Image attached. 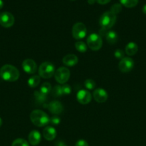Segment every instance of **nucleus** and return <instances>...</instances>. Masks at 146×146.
<instances>
[{"label": "nucleus", "instance_id": "1", "mask_svg": "<svg viewBox=\"0 0 146 146\" xmlns=\"http://www.w3.org/2000/svg\"><path fill=\"white\" fill-rule=\"evenodd\" d=\"M0 76L4 81L13 82L18 80L19 71L14 66L7 64L3 66L0 69Z\"/></svg>", "mask_w": 146, "mask_h": 146}, {"label": "nucleus", "instance_id": "2", "mask_svg": "<svg viewBox=\"0 0 146 146\" xmlns=\"http://www.w3.org/2000/svg\"><path fill=\"white\" fill-rule=\"evenodd\" d=\"M30 120L36 126L43 127L50 123V117L41 110H34L30 114Z\"/></svg>", "mask_w": 146, "mask_h": 146}, {"label": "nucleus", "instance_id": "3", "mask_svg": "<svg viewBox=\"0 0 146 146\" xmlns=\"http://www.w3.org/2000/svg\"><path fill=\"white\" fill-rule=\"evenodd\" d=\"M117 17L111 11L103 13L100 18V24L103 29H109L115 24Z\"/></svg>", "mask_w": 146, "mask_h": 146}, {"label": "nucleus", "instance_id": "4", "mask_svg": "<svg viewBox=\"0 0 146 146\" xmlns=\"http://www.w3.org/2000/svg\"><path fill=\"white\" fill-rule=\"evenodd\" d=\"M55 68L53 64L49 61L43 62L39 68V75L43 78H50L54 75Z\"/></svg>", "mask_w": 146, "mask_h": 146}, {"label": "nucleus", "instance_id": "5", "mask_svg": "<svg viewBox=\"0 0 146 146\" xmlns=\"http://www.w3.org/2000/svg\"><path fill=\"white\" fill-rule=\"evenodd\" d=\"M87 44L89 48L92 51H98L102 46V39L99 34L92 33L88 36Z\"/></svg>", "mask_w": 146, "mask_h": 146}, {"label": "nucleus", "instance_id": "6", "mask_svg": "<svg viewBox=\"0 0 146 146\" xmlns=\"http://www.w3.org/2000/svg\"><path fill=\"white\" fill-rule=\"evenodd\" d=\"M70 76V71L66 67H60L54 73L55 80L60 84H64L69 80Z\"/></svg>", "mask_w": 146, "mask_h": 146}, {"label": "nucleus", "instance_id": "7", "mask_svg": "<svg viewBox=\"0 0 146 146\" xmlns=\"http://www.w3.org/2000/svg\"><path fill=\"white\" fill-rule=\"evenodd\" d=\"M72 36L75 39H82L87 34V28L83 23L77 22L74 24L72 27Z\"/></svg>", "mask_w": 146, "mask_h": 146}, {"label": "nucleus", "instance_id": "8", "mask_svg": "<svg viewBox=\"0 0 146 146\" xmlns=\"http://www.w3.org/2000/svg\"><path fill=\"white\" fill-rule=\"evenodd\" d=\"M119 69L123 73H128L134 67V61L130 57H124L119 63Z\"/></svg>", "mask_w": 146, "mask_h": 146}, {"label": "nucleus", "instance_id": "9", "mask_svg": "<svg viewBox=\"0 0 146 146\" xmlns=\"http://www.w3.org/2000/svg\"><path fill=\"white\" fill-rule=\"evenodd\" d=\"M14 24V17L11 13L4 11L0 14V24L4 28H9Z\"/></svg>", "mask_w": 146, "mask_h": 146}, {"label": "nucleus", "instance_id": "10", "mask_svg": "<svg viewBox=\"0 0 146 146\" xmlns=\"http://www.w3.org/2000/svg\"><path fill=\"white\" fill-rule=\"evenodd\" d=\"M23 70L28 74H34L37 71V66L35 61L32 59H25L21 64Z\"/></svg>", "mask_w": 146, "mask_h": 146}, {"label": "nucleus", "instance_id": "11", "mask_svg": "<svg viewBox=\"0 0 146 146\" xmlns=\"http://www.w3.org/2000/svg\"><path fill=\"white\" fill-rule=\"evenodd\" d=\"M92 96L91 94L87 90L82 89L77 92V100L80 104L85 105L88 104L91 101Z\"/></svg>", "mask_w": 146, "mask_h": 146}, {"label": "nucleus", "instance_id": "12", "mask_svg": "<svg viewBox=\"0 0 146 146\" xmlns=\"http://www.w3.org/2000/svg\"><path fill=\"white\" fill-rule=\"evenodd\" d=\"M93 98L97 103H104L107 100L108 94L105 90L99 88L93 92Z\"/></svg>", "mask_w": 146, "mask_h": 146}, {"label": "nucleus", "instance_id": "13", "mask_svg": "<svg viewBox=\"0 0 146 146\" xmlns=\"http://www.w3.org/2000/svg\"><path fill=\"white\" fill-rule=\"evenodd\" d=\"M47 108L52 113L54 114L55 115H60L63 112V110H64L63 105L58 101H53L50 102L48 104Z\"/></svg>", "mask_w": 146, "mask_h": 146}, {"label": "nucleus", "instance_id": "14", "mask_svg": "<svg viewBox=\"0 0 146 146\" xmlns=\"http://www.w3.org/2000/svg\"><path fill=\"white\" fill-rule=\"evenodd\" d=\"M57 131L52 126H47L43 131V136L47 141H53L56 138Z\"/></svg>", "mask_w": 146, "mask_h": 146}, {"label": "nucleus", "instance_id": "15", "mask_svg": "<svg viewBox=\"0 0 146 146\" xmlns=\"http://www.w3.org/2000/svg\"><path fill=\"white\" fill-rule=\"evenodd\" d=\"M28 140L29 142L31 145H37L41 141V134L39 131H37V130H34V131H31L29 133L28 136Z\"/></svg>", "mask_w": 146, "mask_h": 146}, {"label": "nucleus", "instance_id": "16", "mask_svg": "<svg viewBox=\"0 0 146 146\" xmlns=\"http://www.w3.org/2000/svg\"><path fill=\"white\" fill-rule=\"evenodd\" d=\"M62 62L67 66H73L78 62V58L74 54H67L62 58Z\"/></svg>", "mask_w": 146, "mask_h": 146}, {"label": "nucleus", "instance_id": "17", "mask_svg": "<svg viewBox=\"0 0 146 146\" xmlns=\"http://www.w3.org/2000/svg\"><path fill=\"white\" fill-rule=\"evenodd\" d=\"M125 53L127 55L131 56L135 55L136 53L138 51V46H137V44H135V42H130L126 45L125 46Z\"/></svg>", "mask_w": 146, "mask_h": 146}, {"label": "nucleus", "instance_id": "18", "mask_svg": "<svg viewBox=\"0 0 146 146\" xmlns=\"http://www.w3.org/2000/svg\"><path fill=\"white\" fill-rule=\"evenodd\" d=\"M106 40L110 44H115L117 41L118 36L114 31H110L106 33Z\"/></svg>", "mask_w": 146, "mask_h": 146}, {"label": "nucleus", "instance_id": "19", "mask_svg": "<svg viewBox=\"0 0 146 146\" xmlns=\"http://www.w3.org/2000/svg\"><path fill=\"white\" fill-rule=\"evenodd\" d=\"M34 96L35 98L36 101L39 104H43L47 101V96L42 93L40 91H36L34 93Z\"/></svg>", "mask_w": 146, "mask_h": 146}, {"label": "nucleus", "instance_id": "20", "mask_svg": "<svg viewBox=\"0 0 146 146\" xmlns=\"http://www.w3.org/2000/svg\"><path fill=\"white\" fill-rule=\"evenodd\" d=\"M27 83L31 88H36L37 86H38L40 83V76L37 75L33 76L29 78Z\"/></svg>", "mask_w": 146, "mask_h": 146}, {"label": "nucleus", "instance_id": "21", "mask_svg": "<svg viewBox=\"0 0 146 146\" xmlns=\"http://www.w3.org/2000/svg\"><path fill=\"white\" fill-rule=\"evenodd\" d=\"M120 4L127 8L135 7L138 3V0H120Z\"/></svg>", "mask_w": 146, "mask_h": 146}, {"label": "nucleus", "instance_id": "22", "mask_svg": "<svg viewBox=\"0 0 146 146\" xmlns=\"http://www.w3.org/2000/svg\"><path fill=\"white\" fill-rule=\"evenodd\" d=\"M40 91L42 93H43L45 95H48L50 92L52 91V86L50 83L48 82H44L42 85L40 87Z\"/></svg>", "mask_w": 146, "mask_h": 146}, {"label": "nucleus", "instance_id": "23", "mask_svg": "<svg viewBox=\"0 0 146 146\" xmlns=\"http://www.w3.org/2000/svg\"><path fill=\"white\" fill-rule=\"evenodd\" d=\"M52 93L54 97L56 98H60L62 96H63L62 89V86L57 85L52 89Z\"/></svg>", "mask_w": 146, "mask_h": 146}, {"label": "nucleus", "instance_id": "24", "mask_svg": "<svg viewBox=\"0 0 146 146\" xmlns=\"http://www.w3.org/2000/svg\"><path fill=\"white\" fill-rule=\"evenodd\" d=\"M75 48L80 53H84L87 51V46L83 41H77L75 43Z\"/></svg>", "mask_w": 146, "mask_h": 146}, {"label": "nucleus", "instance_id": "25", "mask_svg": "<svg viewBox=\"0 0 146 146\" xmlns=\"http://www.w3.org/2000/svg\"><path fill=\"white\" fill-rule=\"evenodd\" d=\"M11 146H29V143L23 138H17L13 141Z\"/></svg>", "mask_w": 146, "mask_h": 146}, {"label": "nucleus", "instance_id": "26", "mask_svg": "<svg viewBox=\"0 0 146 146\" xmlns=\"http://www.w3.org/2000/svg\"><path fill=\"white\" fill-rule=\"evenodd\" d=\"M84 86L87 90H92L95 88L96 84L92 79H86L84 81Z\"/></svg>", "mask_w": 146, "mask_h": 146}, {"label": "nucleus", "instance_id": "27", "mask_svg": "<svg viewBox=\"0 0 146 146\" xmlns=\"http://www.w3.org/2000/svg\"><path fill=\"white\" fill-rule=\"evenodd\" d=\"M122 11V4H113L110 9V11L113 14H119Z\"/></svg>", "mask_w": 146, "mask_h": 146}, {"label": "nucleus", "instance_id": "28", "mask_svg": "<svg viewBox=\"0 0 146 146\" xmlns=\"http://www.w3.org/2000/svg\"><path fill=\"white\" fill-rule=\"evenodd\" d=\"M62 93H63V95H69V94L71 93L72 91V88L71 86L68 84H63L62 86Z\"/></svg>", "mask_w": 146, "mask_h": 146}, {"label": "nucleus", "instance_id": "29", "mask_svg": "<svg viewBox=\"0 0 146 146\" xmlns=\"http://www.w3.org/2000/svg\"><path fill=\"white\" fill-rule=\"evenodd\" d=\"M50 123L54 125H57L60 123V118L57 115H54V116L50 118Z\"/></svg>", "mask_w": 146, "mask_h": 146}, {"label": "nucleus", "instance_id": "30", "mask_svg": "<svg viewBox=\"0 0 146 146\" xmlns=\"http://www.w3.org/2000/svg\"><path fill=\"white\" fill-rule=\"evenodd\" d=\"M124 51L122 49H117L114 53V55L115 56V58H118V59H122V58H124Z\"/></svg>", "mask_w": 146, "mask_h": 146}, {"label": "nucleus", "instance_id": "31", "mask_svg": "<svg viewBox=\"0 0 146 146\" xmlns=\"http://www.w3.org/2000/svg\"><path fill=\"white\" fill-rule=\"evenodd\" d=\"M75 146H89L88 143H87V141H84V140H79L77 141V142L76 143Z\"/></svg>", "mask_w": 146, "mask_h": 146}, {"label": "nucleus", "instance_id": "32", "mask_svg": "<svg viewBox=\"0 0 146 146\" xmlns=\"http://www.w3.org/2000/svg\"><path fill=\"white\" fill-rule=\"evenodd\" d=\"M110 1L111 0H96V1L100 4H106L110 2Z\"/></svg>", "mask_w": 146, "mask_h": 146}, {"label": "nucleus", "instance_id": "33", "mask_svg": "<svg viewBox=\"0 0 146 146\" xmlns=\"http://www.w3.org/2000/svg\"><path fill=\"white\" fill-rule=\"evenodd\" d=\"M88 3L90 4H93L96 1V0H87Z\"/></svg>", "mask_w": 146, "mask_h": 146}, {"label": "nucleus", "instance_id": "34", "mask_svg": "<svg viewBox=\"0 0 146 146\" xmlns=\"http://www.w3.org/2000/svg\"><path fill=\"white\" fill-rule=\"evenodd\" d=\"M143 12L145 14H146V4H145V5L143 6Z\"/></svg>", "mask_w": 146, "mask_h": 146}, {"label": "nucleus", "instance_id": "35", "mask_svg": "<svg viewBox=\"0 0 146 146\" xmlns=\"http://www.w3.org/2000/svg\"><path fill=\"white\" fill-rule=\"evenodd\" d=\"M3 6H4V2H3L2 0H0V9L2 8Z\"/></svg>", "mask_w": 146, "mask_h": 146}, {"label": "nucleus", "instance_id": "36", "mask_svg": "<svg viewBox=\"0 0 146 146\" xmlns=\"http://www.w3.org/2000/svg\"><path fill=\"white\" fill-rule=\"evenodd\" d=\"M1 125H2V120H1V118H0V126H1Z\"/></svg>", "mask_w": 146, "mask_h": 146}, {"label": "nucleus", "instance_id": "37", "mask_svg": "<svg viewBox=\"0 0 146 146\" xmlns=\"http://www.w3.org/2000/svg\"><path fill=\"white\" fill-rule=\"evenodd\" d=\"M60 146H67V145H64V144H61V145H60Z\"/></svg>", "mask_w": 146, "mask_h": 146}, {"label": "nucleus", "instance_id": "38", "mask_svg": "<svg viewBox=\"0 0 146 146\" xmlns=\"http://www.w3.org/2000/svg\"><path fill=\"white\" fill-rule=\"evenodd\" d=\"M71 1H74V0H71Z\"/></svg>", "mask_w": 146, "mask_h": 146}]
</instances>
